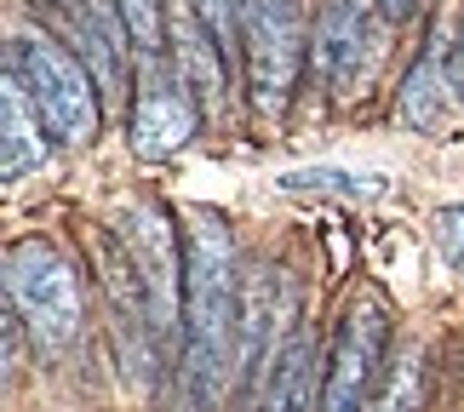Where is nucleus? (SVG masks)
<instances>
[{"label": "nucleus", "mask_w": 464, "mask_h": 412, "mask_svg": "<svg viewBox=\"0 0 464 412\" xmlns=\"http://www.w3.org/2000/svg\"><path fill=\"white\" fill-rule=\"evenodd\" d=\"M184 338H178V389L184 412H212L224 378L236 372V327H241V281L229 224L195 212L184 235Z\"/></svg>", "instance_id": "1"}, {"label": "nucleus", "mask_w": 464, "mask_h": 412, "mask_svg": "<svg viewBox=\"0 0 464 412\" xmlns=\"http://www.w3.org/2000/svg\"><path fill=\"white\" fill-rule=\"evenodd\" d=\"M6 75L29 92L34 115L46 120V132L58 138V143L81 149V143L98 138V120H103L98 81L86 75V63L46 24L12 29V41H6Z\"/></svg>", "instance_id": "2"}, {"label": "nucleus", "mask_w": 464, "mask_h": 412, "mask_svg": "<svg viewBox=\"0 0 464 412\" xmlns=\"http://www.w3.org/2000/svg\"><path fill=\"white\" fill-rule=\"evenodd\" d=\"M6 303L17 310L24 332L46 361H63L86 332V303H81V275L52 241L29 235L6 246Z\"/></svg>", "instance_id": "3"}, {"label": "nucleus", "mask_w": 464, "mask_h": 412, "mask_svg": "<svg viewBox=\"0 0 464 412\" xmlns=\"http://www.w3.org/2000/svg\"><path fill=\"white\" fill-rule=\"evenodd\" d=\"M241 6V52H246V86L264 115H281L304 69V17L298 0H236Z\"/></svg>", "instance_id": "4"}, {"label": "nucleus", "mask_w": 464, "mask_h": 412, "mask_svg": "<svg viewBox=\"0 0 464 412\" xmlns=\"http://www.w3.org/2000/svg\"><path fill=\"white\" fill-rule=\"evenodd\" d=\"M115 241L127 246V258L138 263V275H144V286H150L160 344L184 338V270H189V258L178 253V229H172V218H167L160 206L138 201V206L121 212Z\"/></svg>", "instance_id": "5"}, {"label": "nucleus", "mask_w": 464, "mask_h": 412, "mask_svg": "<svg viewBox=\"0 0 464 412\" xmlns=\"http://www.w3.org/2000/svg\"><path fill=\"white\" fill-rule=\"evenodd\" d=\"M384 350H390V310L379 298H355V310L338 327L333 361L321 372V412H372Z\"/></svg>", "instance_id": "6"}, {"label": "nucleus", "mask_w": 464, "mask_h": 412, "mask_svg": "<svg viewBox=\"0 0 464 412\" xmlns=\"http://www.w3.org/2000/svg\"><path fill=\"white\" fill-rule=\"evenodd\" d=\"M41 17H46V29L86 63V75L98 81L103 98H121L127 86H138L132 69H127V52H121L127 24H121L115 0H41Z\"/></svg>", "instance_id": "7"}, {"label": "nucleus", "mask_w": 464, "mask_h": 412, "mask_svg": "<svg viewBox=\"0 0 464 412\" xmlns=\"http://www.w3.org/2000/svg\"><path fill=\"white\" fill-rule=\"evenodd\" d=\"M195 132V98L178 81V69L167 63H144V75L132 86V149L138 160H167L189 143Z\"/></svg>", "instance_id": "8"}, {"label": "nucleus", "mask_w": 464, "mask_h": 412, "mask_svg": "<svg viewBox=\"0 0 464 412\" xmlns=\"http://www.w3.org/2000/svg\"><path fill=\"white\" fill-rule=\"evenodd\" d=\"M459 98H464V52H453V41L436 29L401 81V120L419 132H436L441 120H453Z\"/></svg>", "instance_id": "9"}, {"label": "nucleus", "mask_w": 464, "mask_h": 412, "mask_svg": "<svg viewBox=\"0 0 464 412\" xmlns=\"http://www.w3.org/2000/svg\"><path fill=\"white\" fill-rule=\"evenodd\" d=\"M367 52V6L362 0H321L310 29V69L327 92H350Z\"/></svg>", "instance_id": "10"}, {"label": "nucleus", "mask_w": 464, "mask_h": 412, "mask_svg": "<svg viewBox=\"0 0 464 412\" xmlns=\"http://www.w3.org/2000/svg\"><path fill=\"white\" fill-rule=\"evenodd\" d=\"M172 69H178V81L189 86V98L201 103V110H218V98L229 86L224 41L212 34V24L189 6V0H172Z\"/></svg>", "instance_id": "11"}, {"label": "nucleus", "mask_w": 464, "mask_h": 412, "mask_svg": "<svg viewBox=\"0 0 464 412\" xmlns=\"http://www.w3.org/2000/svg\"><path fill=\"white\" fill-rule=\"evenodd\" d=\"M41 167H46V120L34 115L24 86L6 75V86H0V172H6V184H17Z\"/></svg>", "instance_id": "12"}, {"label": "nucleus", "mask_w": 464, "mask_h": 412, "mask_svg": "<svg viewBox=\"0 0 464 412\" xmlns=\"http://www.w3.org/2000/svg\"><path fill=\"white\" fill-rule=\"evenodd\" d=\"M310 396H315V344L310 332H293L264 361V389L253 412H310Z\"/></svg>", "instance_id": "13"}, {"label": "nucleus", "mask_w": 464, "mask_h": 412, "mask_svg": "<svg viewBox=\"0 0 464 412\" xmlns=\"http://www.w3.org/2000/svg\"><path fill=\"white\" fill-rule=\"evenodd\" d=\"M115 12H121V24H127V34H132L138 58L155 63L160 41L172 34V0H115Z\"/></svg>", "instance_id": "14"}, {"label": "nucleus", "mask_w": 464, "mask_h": 412, "mask_svg": "<svg viewBox=\"0 0 464 412\" xmlns=\"http://www.w3.org/2000/svg\"><path fill=\"white\" fill-rule=\"evenodd\" d=\"M276 189H287V195H379L384 189V177H372V172H338V167H298V172H281L276 177Z\"/></svg>", "instance_id": "15"}, {"label": "nucleus", "mask_w": 464, "mask_h": 412, "mask_svg": "<svg viewBox=\"0 0 464 412\" xmlns=\"http://www.w3.org/2000/svg\"><path fill=\"white\" fill-rule=\"evenodd\" d=\"M419 389H424V372H419V350H407L396 372L384 378L379 401H372V412H419Z\"/></svg>", "instance_id": "16"}, {"label": "nucleus", "mask_w": 464, "mask_h": 412, "mask_svg": "<svg viewBox=\"0 0 464 412\" xmlns=\"http://www.w3.org/2000/svg\"><path fill=\"white\" fill-rule=\"evenodd\" d=\"M436 253L453 263V270H464V206H441L436 212Z\"/></svg>", "instance_id": "17"}, {"label": "nucleus", "mask_w": 464, "mask_h": 412, "mask_svg": "<svg viewBox=\"0 0 464 412\" xmlns=\"http://www.w3.org/2000/svg\"><path fill=\"white\" fill-rule=\"evenodd\" d=\"M372 6H379V12L390 17V24H401V17H407V12L419 6V0H372Z\"/></svg>", "instance_id": "18"}]
</instances>
